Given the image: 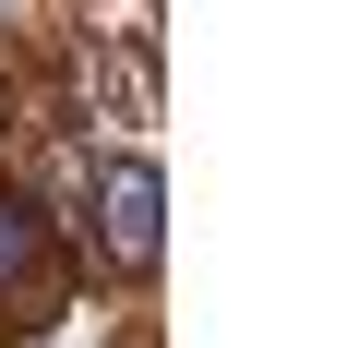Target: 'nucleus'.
I'll return each mask as SVG.
<instances>
[{
    "instance_id": "obj_3",
    "label": "nucleus",
    "mask_w": 359,
    "mask_h": 348,
    "mask_svg": "<svg viewBox=\"0 0 359 348\" xmlns=\"http://www.w3.org/2000/svg\"><path fill=\"white\" fill-rule=\"evenodd\" d=\"M0 132H13V96H0Z\"/></svg>"
},
{
    "instance_id": "obj_1",
    "label": "nucleus",
    "mask_w": 359,
    "mask_h": 348,
    "mask_svg": "<svg viewBox=\"0 0 359 348\" xmlns=\"http://www.w3.org/2000/svg\"><path fill=\"white\" fill-rule=\"evenodd\" d=\"M96 240H108L120 276H156V252H168V181L144 156H108L96 168Z\"/></svg>"
},
{
    "instance_id": "obj_2",
    "label": "nucleus",
    "mask_w": 359,
    "mask_h": 348,
    "mask_svg": "<svg viewBox=\"0 0 359 348\" xmlns=\"http://www.w3.org/2000/svg\"><path fill=\"white\" fill-rule=\"evenodd\" d=\"M48 276V217L25 193H0V288H36Z\"/></svg>"
}]
</instances>
